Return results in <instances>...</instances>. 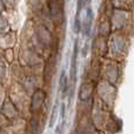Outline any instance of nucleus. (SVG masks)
Segmentation results:
<instances>
[{"mask_svg":"<svg viewBox=\"0 0 134 134\" xmlns=\"http://www.w3.org/2000/svg\"><path fill=\"white\" fill-rule=\"evenodd\" d=\"M92 8L91 7H87V11H86V20L83 23V32H85L86 35H90L91 32V26H92Z\"/></svg>","mask_w":134,"mask_h":134,"instance_id":"obj_1","label":"nucleus"},{"mask_svg":"<svg viewBox=\"0 0 134 134\" xmlns=\"http://www.w3.org/2000/svg\"><path fill=\"white\" fill-rule=\"evenodd\" d=\"M67 87H68V81H67L66 73L63 71V73H61V75H60V90L64 95H65L67 92Z\"/></svg>","mask_w":134,"mask_h":134,"instance_id":"obj_2","label":"nucleus"},{"mask_svg":"<svg viewBox=\"0 0 134 134\" xmlns=\"http://www.w3.org/2000/svg\"><path fill=\"white\" fill-rule=\"evenodd\" d=\"M88 0H78V4H76V15L75 18H80V11L82 9V7L85 6L86 4H87Z\"/></svg>","mask_w":134,"mask_h":134,"instance_id":"obj_3","label":"nucleus"}]
</instances>
